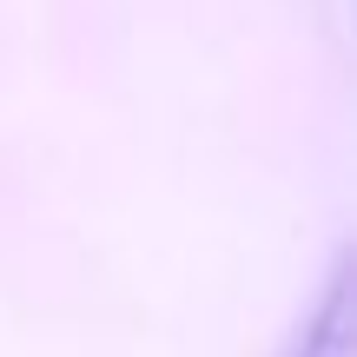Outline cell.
Instances as JSON below:
<instances>
[{
	"instance_id": "cell-1",
	"label": "cell",
	"mask_w": 357,
	"mask_h": 357,
	"mask_svg": "<svg viewBox=\"0 0 357 357\" xmlns=\"http://www.w3.org/2000/svg\"><path fill=\"white\" fill-rule=\"evenodd\" d=\"M337 305H344V271H331V284H324L318 311H311V331H305V344H298V357H337Z\"/></svg>"
}]
</instances>
